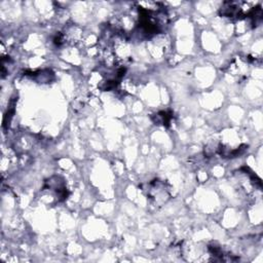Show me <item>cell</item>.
Masks as SVG:
<instances>
[{
  "instance_id": "1",
  "label": "cell",
  "mask_w": 263,
  "mask_h": 263,
  "mask_svg": "<svg viewBox=\"0 0 263 263\" xmlns=\"http://www.w3.org/2000/svg\"><path fill=\"white\" fill-rule=\"evenodd\" d=\"M147 190V197L154 202L155 204L157 203H162L165 202L166 199L168 198V192L167 189L165 188L163 182L159 180H153L148 184Z\"/></svg>"
}]
</instances>
